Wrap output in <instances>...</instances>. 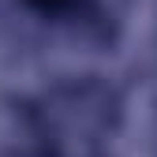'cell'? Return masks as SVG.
<instances>
[{"mask_svg": "<svg viewBox=\"0 0 157 157\" xmlns=\"http://www.w3.org/2000/svg\"><path fill=\"white\" fill-rule=\"evenodd\" d=\"M34 4H41V8H56V4H64V0H34Z\"/></svg>", "mask_w": 157, "mask_h": 157, "instance_id": "6da1fadb", "label": "cell"}]
</instances>
